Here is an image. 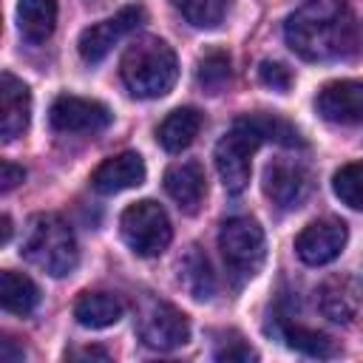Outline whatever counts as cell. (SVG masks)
I'll list each match as a JSON object with an SVG mask.
<instances>
[{
    "mask_svg": "<svg viewBox=\"0 0 363 363\" xmlns=\"http://www.w3.org/2000/svg\"><path fill=\"white\" fill-rule=\"evenodd\" d=\"M286 45L309 62L349 57L357 45V23L346 0H306L284 23Z\"/></svg>",
    "mask_w": 363,
    "mask_h": 363,
    "instance_id": "1",
    "label": "cell"
},
{
    "mask_svg": "<svg viewBox=\"0 0 363 363\" xmlns=\"http://www.w3.org/2000/svg\"><path fill=\"white\" fill-rule=\"evenodd\" d=\"M125 88L139 99H159L170 94L179 79L176 51L159 37H136L119 62Z\"/></svg>",
    "mask_w": 363,
    "mask_h": 363,
    "instance_id": "2",
    "label": "cell"
},
{
    "mask_svg": "<svg viewBox=\"0 0 363 363\" xmlns=\"http://www.w3.org/2000/svg\"><path fill=\"white\" fill-rule=\"evenodd\" d=\"M20 252L31 267H37L54 278L74 272L79 264L77 238H74L71 227L57 213H37L28 218Z\"/></svg>",
    "mask_w": 363,
    "mask_h": 363,
    "instance_id": "3",
    "label": "cell"
},
{
    "mask_svg": "<svg viewBox=\"0 0 363 363\" xmlns=\"http://www.w3.org/2000/svg\"><path fill=\"white\" fill-rule=\"evenodd\" d=\"M264 133L252 113L233 122V128L218 139L216 145V170L221 176V184L230 196H238L250 184L252 170V153L264 145Z\"/></svg>",
    "mask_w": 363,
    "mask_h": 363,
    "instance_id": "4",
    "label": "cell"
},
{
    "mask_svg": "<svg viewBox=\"0 0 363 363\" xmlns=\"http://www.w3.org/2000/svg\"><path fill=\"white\" fill-rule=\"evenodd\" d=\"M218 250L235 284L255 278L267 258V238L255 218L233 216L218 230Z\"/></svg>",
    "mask_w": 363,
    "mask_h": 363,
    "instance_id": "5",
    "label": "cell"
},
{
    "mask_svg": "<svg viewBox=\"0 0 363 363\" xmlns=\"http://www.w3.org/2000/svg\"><path fill=\"white\" fill-rule=\"evenodd\" d=\"M119 233H122V241L142 258H153L164 252L173 238L170 218L164 207L153 199H142L130 204L119 218Z\"/></svg>",
    "mask_w": 363,
    "mask_h": 363,
    "instance_id": "6",
    "label": "cell"
},
{
    "mask_svg": "<svg viewBox=\"0 0 363 363\" xmlns=\"http://www.w3.org/2000/svg\"><path fill=\"white\" fill-rule=\"evenodd\" d=\"M139 340L156 352H173L190 340V320L167 301H147L136 320Z\"/></svg>",
    "mask_w": 363,
    "mask_h": 363,
    "instance_id": "7",
    "label": "cell"
},
{
    "mask_svg": "<svg viewBox=\"0 0 363 363\" xmlns=\"http://www.w3.org/2000/svg\"><path fill=\"white\" fill-rule=\"evenodd\" d=\"M142 23H145V9H142V6H125V9L116 11L113 17L82 28V34H79V40H77L79 57H82L85 62H91V65L99 62V60H105L108 51H111L122 37H128L130 31H136Z\"/></svg>",
    "mask_w": 363,
    "mask_h": 363,
    "instance_id": "8",
    "label": "cell"
},
{
    "mask_svg": "<svg viewBox=\"0 0 363 363\" xmlns=\"http://www.w3.org/2000/svg\"><path fill=\"white\" fill-rule=\"evenodd\" d=\"M113 113L108 105L74 94H62L51 102L48 122L60 133H99L111 125Z\"/></svg>",
    "mask_w": 363,
    "mask_h": 363,
    "instance_id": "9",
    "label": "cell"
},
{
    "mask_svg": "<svg viewBox=\"0 0 363 363\" xmlns=\"http://www.w3.org/2000/svg\"><path fill=\"white\" fill-rule=\"evenodd\" d=\"M349 241V230L340 218H318L309 221L298 238H295V252L303 264L309 267H323L335 261Z\"/></svg>",
    "mask_w": 363,
    "mask_h": 363,
    "instance_id": "10",
    "label": "cell"
},
{
    "mask_svg": "<svg viewBox=\"0 0 363 363\" xmlns=\"http://www.w3.org/2000/svg\"><path fill=\"white\" fill-rule=\"evenodd\" d=\"M309 187H312V176L295 159H275L264 170V193L281 210L298 207L309 196Z\"/></svg>",
    "mask_w": 363,
    "mask_h": 363,
    "instance_id": "11",
    "label": "cell"
},
{
    "mask_svg": "<svg viewBox=\"0 0 363 363\" xmlns=\"http://www.w3.org/2000/svg\"><path fill=\"white\" fill-rule=\"evenodd\" d=\"M315 111L332 125H357L363 122V82L360 79H335L326 82L315 96Z\"/></svg>",
    "mask_w": 363,
    "mask_h": 363,
    "instance_id": "12",
    "label": "cell"
},
{
    "mask_svg": "<svg viewBox=\"0 0 363 363\" xmlns=\"http://www.w3.org/2000/svg\"><path fill=\"white\" fill-rule=\"evenodd\" d=\"M31 119V91L11 71L0 74V136L3 142L17 139Z\"/></svg>",
    "mask_w": 363,
    "mask_h": 363,
    "instance_id": "13",
    "label": "cell"
},
{
    "mask_svg": "<svg viewBox=\"0 0 363 363\" xmlns=\"http://www.w3.org/2000/svg\"><path fill=\"white\" fill-rule=\"evenodd\" d=\"M145 182V162L139 153L125 150L119 156L105 159L94 173H91V187L102 196H113L130 187H139Z\"/></svg>",
    "mask_w": 363,
    "mask_h": 363,
    "instance_id": "14",
    "label": "cell"
},
{
    "mask_svg": "<svg viewBox=\"0 0 363 363\" xmlns=\"http://www.w3.org/2000/svg\"><path fill=\"white\" fill-rule=\"evenodd\" d=\"M363 295L352 275H332L318 286V306L335 323H352L360 312Z\"/></svg>",
    "mask_w": 363,
    "mask_h": 363,
    "instance_id": "15",
    "label": "cell"
},
{
    "mask_svg": "<svg viewBox=\"0 0 363 363\" xmlns=\"http://www.w3.org/2000/svg\"><path fill=\"white\" fill-rule=\"evenodd\" d=\"M164 190L182 213H196L207 193V179L199 162H176L164 170Z\"/></svg>",
    "mask_w": 363,
    "mask_h": 363,
    "instance_id": "16",
    "label": "cell"
},
{
    "mask_svg": "<svg viewBox=\"0 0 363 363\" xmlns=\"http://www.w3.org/2000/svg\"><path fill=\"white\" fill-rule=\"evenodd\" d=\"M179 284L187 289L196 301H210L216 295V272L210 267V258L199 244H190L179 258Z\"/></svg>",
    "mask_w": 363,
    "mask_h": 363,
    "instance_id": "17",
    "label": "cell"
},
{
    "mask_svg": "<svg viewBox=\"0 0 363 363\" xmlns=\"http://www.w3.org/2000/svg\"><path fill=\"white\" fill-rule=\"evenodd\" d=\"M125 315V301L113 292H82L74 303V318L85 329L113 326Z\"/></svg>",
    "mask_w": 363,
    "mask_h": 363,
    "instance_id": "18",
    "label": "cell"
},
{
    "mask_svg": "<svg viewBox=\"0 0 363 363\" xmlns=\"http://www.w3.org/2000/svg\"><path fill=\"white\" fill-rule=\"evenodd\" d=\"M201 122H204V116L196 108H176L156 128V139L167 153H179L193 145V139L201 130Z\"/></svg>",
    "mask_w": 363,
    "mask_h": 363,
    "instance_id": "19",
    "label": "cell"
},
{
    "mask_svg": "<svg viewBox=\"0 0 363 363\" xmlns=\"http://www.w3.org/2000/svg\"><path fill=\"white\" fill-rule=\"evenodd\" d=\"M17 28L26 43L31 45L45 43L57 28V0H20Z\"/></svg>",
    "mask_w": 363,
    "mask_h": 363,
    "instance_id": "20",
    "label": "cell"
},
{
    "mask_svg": "<svg viewBox=\"0 0 363 363\" xmlns=\"http://www.w3.org/2000/svg\"><path fill=\"white\" fill-rule=\"evenodd\" d=\"M0 303L11 315H31L40 303V289L28 275L3 269L0 272Z\"/></svg>",
    "mask_w": 363,
    "mask_h": 363,
    "instance_id": "21",
    "label": "cell"
},
{
    "mask_svg": "<svg viewBox=\"0 0 363 363\" xmlns=\"http://www.w3.org/2000/svg\"><path fill=\"white\" fill-rule=\"evenodd\" d=\"M281 337L286 340L289 349L309 354V357H335L337 346L329 335L318 332V329H306L301 323H281Z\"/></svg>",
    "mask_w": 363,
    "mask_h": 363,
    "instance_id": "22",
    "label": "cell"
},
{
    "mask_svg": "<svg viewBox=\"0 0 363 363\" xmlns=\"http://www.w3.org/2000/svg\"><path fill=\"white\" fill-rule=\"evenodd\" d=\"M332 190L335 196L352 207V210H363V162H349L343 164L335 176H332Z\"/></svg>",
    "mask_w": 363,
    "mask_h": 363,
    "instance_id": "23",
    "label": "cell"
},
{
    "mask_svg": "<svg viewBox=\"0 0 363 363\" xmlns=\"http://www.w3.org/2000/svg\"><path fill=\"white\" fill-rule=\"evenodd\" d=\"M230 57L224 51H210L199 60V68H196V79L199 85L207 91V94H218L224 91V85L230 82Z\"/></svg>",
    "mask_w": 363,
    "mask_h": 363,
    "instance_id": "24",
    "label": "cell"
},
{
    "mask_svg": "<svg viewBox=\"0 0 363 363\" xmlns=\"http://www.w3.org/2000/svg\"><path fill=\"white\" fill-rule=\"evenodd\" d=\"M196 28H213L224 17V0H170Z\"/></svg>",
    "mask_w": 363,
    "mask_h": 363,
    "instance_id": "25",
    "label": "cell"
},
{
    "mask_svg": "<svg viewBox=\"0 0 363 363\" xmlns=\"http://www.w3.org/2000/svg\"><path fill=\"white\" fill-rule=\"evenodd\" d=\"M258 79H261L267 88L278 91V94H286L289 85H292V74H289V68L281 65V62H272V60H264V62L258 65Z\"/></svg>",
    "mask_w": 363,
    "mask_h": 363,
    "instance_id": "26",
    "label": "cell"
},
{
    "mask_svg": "<svg viewBox=\"0 0 363 363\" xmlns=\"http://www.w3.org/2000/svg\"><path fill=\"white\" fill-rule=\"evenodd\" d=\"M258 354L241 340V337H233V340H224L218 349H216V360H227V363H233V360H255Z\"/></svg>",
    "mask_w": 363,
    "mask_h": 363,
    "instance_id": "27",
    "label": "cell"
},
{
    "mask_svg": "<svg viewBox=\"0 0 363 363\" xmlns=\"http://www.w3.org/2000/svg\"><path fill=\"white\" fill-rule=\"evenodd\" d=\"M26 179V170L11 164V162H0V193H9L14 190L20 182Z\"/></svg>",
    "mask_w": 363,
    "mask_h": 363,
    "instance_id": "28",
    "label": "cell"
},
{
    "mask_svg": "<svg viewBox=\"0 0 363 363\" xmlns=\"http://www.w3.org/2000/svg\"><path fill=\"white\" fill-rule=\"evenodd\" d=\"M0 360L3 363H23L26 360V352L20 346H14L11 337H3V343H0Z\"/></svg>",
    "mask_w": 363,
    "mask_h": 363,
    "instance_id": "29",
    "label": "cell"
},
{
    "mask_svg": "<svg viewBox=\"0 0 363 363\" xmlns=\"http://www.w3.org/2000/svg\"><path fill=\"white\" fill-rule=\"evenodd\" d=\"M71 360H108V352L99 349V346H85V349H77V352H68Z\"/></svg>",
    "mask_w": 363,
    "mask_h": 363,
    "instance_id": "30",
    "label": "cell"
},
{
    "mask_svg": "<svg viewBox=\"0 0 363 363\" xmlns=\"http://www.w3.org/2000/svg\"><path fill=\"white\" fill-rule=\"evenodd\" d=\"M9 238H11V218L3 216L0 218V244H9Z\"/></svg>",
    "mask_w": 363,
    "mask_h": 363,
    "instance_id": "31",
    "label": "cell"
}]
</instances>
